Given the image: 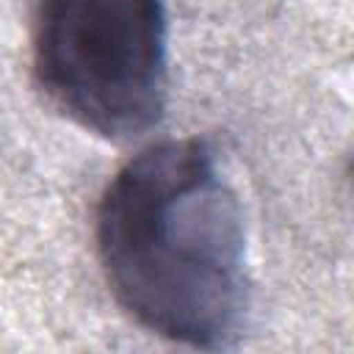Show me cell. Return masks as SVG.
<instances>
[{
  "instance_id": "1",
  "label": "cell",
  "mask_w": 354,
  "mask_h": 354,
  "mask_svg": "<svg viewBox=\"0 0 354 354\" xmlns=\"http://www.w3.org/2000/svg\"><path fill=\"white\" fill-rule=\"evenodd\" d=\"M113 299L147 332L194 351H227L246 326L243 207L205 138H166L105 185L94 218Z\"/></svg>"
},
{
  "instance_id": "2",
  "label": "cell",
  "mask_w": 354,
  "mask_h": 354,
  "mask_svg": "<svg viewBox=\"0 0 354 354\" xmlns=\"http://www.w3.org/2000/svg\"><path fill=\"white\" fill-rule=\"evenodd\" d=\"M30 58L47 102L108 141H133L166 113L169 22L160 3H44L33 17Z\"/></svg>"
}]
</instances>
